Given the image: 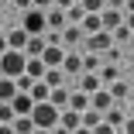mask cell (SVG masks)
<instances>
[{"label": "cell", "instance_id": "45", "mask_svg": "<svg viewBox=\"0 0 134 134\" xmlns=\"http://www.w3.org/2000/svg\"><path fill=\"white\" fill-rule=\"evenodd\" d=\"M124 10H131V14H134V0H127V7H124Z\"/></svg>", "mask_w": 134, "mask_h": 134}, {"label": "cell", "instance_id": "46", "mask_svg": "<svg viewBox=\"0 0 134 134\" xmlns=\"http://www.w3.org/2000/svg\"><path fill=\"white\" fill-rule=\"evenodd\" d=\"M35 134H52V131H45V127H35Z\"/></svg>", "mask_w": 134, "mask_h": 134}, {"label": "cell", "instance_id": "24", "mask_svg": "<svg viewBox=\"0 0 134 134\" xmlns=\"http://www.w3.org/2000/svg\"><path fill=\"white\" fill-rule=\"evenodd\" d=\"M14 131H17V134H35V120H31V114L14 117Z\"/></svg>", "mask_w": 134, "mask_h": 134}, {"label": "cell", "instance_id": "8", "mask_svg": "<svg viewBox=\"0 0 134 134\" xmlns=\"http://www.w3.org/2000/svg\"><path fill=\"white\" fill-rule=\"evenodd\" d=\"M90 100H93V110H100V114H107V110H110V107L117 103V100L110 96V90H107V86H103V90H96Z\"/></svg>", "mask_w": 134, "mask_h": 134}, {"label": "cell", "instance_id": "39", "mask_svg": "<svg viewBox=\"0 0 134 134\" xmlns=\"http://www.w3.org/2000/svg\"><path fill=\"white\" fill-rule=\"evenodd\" d=\"M79 0H55V7H62V10H69V7H76Z\"/></svg>", "mask_w": 134, "mask_h": 134}, {"label": "cell", "instance_id": "5", "mask_svg": "<svg viewBox=\"0 0 134 134\" xmlns=\"http://www.w3.org/2000/svg\"><path fill=\"white\" fill-rule=\"evenodd\" d=\"M41 62H45L48 69H62V62H65V48H62V45H45Z\"/></svg>", "mask_w": 134, "mask_h": 134}, {"label": "cell", "instance_id": "34", "mask_svg": "<svg viewBox=\"0 0 134 134\" xmlns=\"http://www.w3.org/2000/svg\"><path fill=\"white\" fill-rule=\"evenodd\" d=\"M103 59H107V62H110V65H117V62H120V48L114 45L110 52H103Z\"/></svg>", "mask_w": 134, "mask_h": 134}, {"label": "cell", "instance_id": "13", "mask_svg": "<svg viewBox=\"0 0 134 134\" xmlns=\"http://www.w3.org/2000/svg\"><path fill=\"white\" fill-rule=\"evenodd\" d=\"M28 31H24V28H14L10 35H7V48H14V52H24V45H28Z\"/></svg>", "mask_w": 134, "mask_h": 134}, {"label": "cell", "instance_id": "20", "mask_svg": "<svg viewBox=\"0 0 134 134\" xmlns=\"http://www.w3.org/2000/svg\"><path fill=\"white\" fill-rule=\"evenodd\" d=\"M48 103L59 107V110H65V107H69V90H65V86H55V90H52V96H48Z\"/></svg>", "mask_w": 134, "mask_h": 134}, {"label": "cell", "instance_id": "22", "mask_svg": "<svg viewBox=\"0 0 134 134\" xmlns=\"http://www.w3.org/2000/svg\"><path fill=\"white\" fill-rule=\"evenodd\" d=\"M31 96H35V103H45V100L52 96V86L45 83V79H38V83L31 86Z\"/></svg>", "mask_w": 134, "mask_h": 134}, {"label": "cell", "instance_id": "44", "mask_svg": "<svg viewBox=\"0 0 134 134\" xmlns=\"http://www.w3.org/2000/svg\"><path fill=\"white\" fill-rule=\"evenodd\" d=\"M72 134H93V127H76Z\"/></svg>", "mask_w": 134, "mask_h": 134}, {"label": "cell", "instance_id": "11", "mask_svg": "<svg viewBox=\"0 0 134 134\" xmlns=\"http://www.w3.org/2000/svg\"><path fill=\"white\" fill-rule=\"evenodd\" d=\"M62 41H65V45H79V41H86L83 24H65V28H62Z\"/></svg>", "mask_w": 134, "mask_h": 134}, {"label": "cell", "instance_id": "25", "mask_svg": "<svg viewBox=\"0 0 134 134\" xmlns=\"http://www.w3.org/2000/svg\"><path fill=\"white\" fill-rule=\"evenodd\" d=\"M45 83L55 90V86H65V69H48L45 72Z\"/></svg>", "mask_w": 134, "mask_h": 134}, {"label": "cell", "instance_id": "36", "mask_svg": "<svg viewBox=\"0 0 134 134\" xmlns=\"http://www.w3.org/2000/svg\"><path fill=\"white\" fill-rule=\"evenodd\" d=\"M31 4H35L38 10H52V7H55V0H31Z\"/></svg>", "mask_w": 134, "mask_h": 134}, {"label": "cell", "instance_id": "12", "mask_svg": "<svg viewBox=\"0 0 134 134\" xmlns=\"http://www.w3.org/2000/svg\"><path fill=\"white\" fill-rule=\"evenodd\" d=\"M45 35H31L28 38V45H24V55H28V59H41V52H45Z\"/></svg>", "mask_w": 134, "mask_h": 134}, {"label": "cell", "instance_id": "7", "mask_svg": "<svg viewBox=\"0 0 134 134\" xmlns=\"http://www.w3.org/2000/svg\"><path fill=\"white\" fill-rule=\"evenodd\" d=\"M79 90H83V93H96V90H103V79H100V72H83V76H79Z\"/></svg>", "mask_w": 134, "mask_h": 134}, {"label": "cell", "instance_id": "32", "mask_svg": "<svg viewBox=\"0 0 134 134\" xmlns=\"http://www.w3.org/2000/svg\"><path fill=\"white\" fill-rule=\"evenodd\" d=\"M93 134H120V131H117L114 124H107V120H100V124L93 127Z\"/></svg>", "mask_w": 134, "mask_h": 134}, {"label": "cell", "instance_id": "35", "mask_svg": "<svg viewBox=\"0 0 134 134\" xmlns=\"http://www.w3.org/2000/svg\"><path fill=\"white\" fill-rule=\"evenodd\" d=\"M10 4H14V10H21V14H24V10H28V7H35V4H31V0H10Z\"/></svg>", "mask_w": 134, "mask_h": 134}, {"label": "cell", "instance_id": "38", "mask_svg": "<svg viewBox=\"0 0 134 134\" xmlns=\"http://www.w3.org/2000/svg\"><path fill=\"white\" fill-rule=\"evenodd\" d=\"M107 7H114V10H124V7H127V0H107Z\"/></svg>", "mask_w": 134, "mask_h": 134}, {"label": "cell", "instance_id": "16", "mask_svg": "<svg viewBox=\"0 0 134 134\" xmlns=\"http://www.w3.org/2000/svg\"><path fill=\"white\" fill-rule=\"evenodd\" d=\"M62 69H65V76H83V55H69V52H65Z\"/></svg>", "mask_w": 134, "mask_h": 134}, {"label": "cell", "instance_id": "40", "mask_svg": "<svg viewBox=\"0 0 134 134\" xmlns=\"http://www.w3.org/2000/svg\"><path fill=\"white\" fill-rule=\"evenodd\" d=\"M124 24H127V28L134 31V14H131V10H124Z\"/></svg>", "mask_w": 134, "mask_h": 134}, {"label": "cell", "instance_id": "23", "mask_svg": "<svg viewBox=\"0 0 134 134\" xmlns=\"http://www.w3.org/2000/svg\"><path fill=\"white\" fill-rule=\"evenodd\" d=\"M103 120H107V124H114V127H117V131H120V127H124V120H127V117H124V114H120V107H117V103H114V107H110V110H107V114H103Z\"/></svg>", "mask_w": 134, "mask_h": 134}, {"label": "cell", "instance_id": "17", "mask_svg": "<svg viewBox=\"0 0 134 134\" xmlns=\"http://www.w3.org/2000/svg\"><path fill=\"white\" fill-rule=\"evenodd\" d=\"M103 69V55L100 52H86L83 55V72H100Z\"/></svg>", "mask_w": 134, "mask_h": 134}, {"label": "cell", "instance_id": "30", "mask_svg": "<svg viewBox=\"0 0 134 134\" xmlns=\"http://www.w3.org/2000/svg\"><path fill=\"white\" fill-rule=\"evenodd\" d=\"M79 4H83V10H86V14H100V10L107 7V0H79Z\"/></svg>", "mask_w": 134, "mask_h": 134}, {"label": "cell", "instance_id": "3", "mask_svg": "<svg viewBox=\"0 0 134 134\" xmlns=\"http://www.w3.org/2000/svg\"><path fill=\"white\" fill-rule=\"evenodd\" d=\"M21 28L28 31V35H45V31H48V17H45V10L28 7V10H24V17H21Z\"/></svg>", "mask_w": 134, "mask_h": 134}, {"label": "cell", "instance_id": "48", "mask_svg": "<svg viewBox=\"0 0 134 134\" xmlns=\"http://www.w3.org/2000/svg\"><path fill=\"white\" fill-rule=\"evenodd\" d=\"M0 24H4V14H0Z\"/></svg>", "mask_w": 134, "mask_h": 134}, {"label": "cell", "instance_id": "27", "mask_svg": "<svg viewBox=\"0 0 134 134\" xmlns=\"http://www.w3.org/2000/svg\"><path fill=\"white\" fill-rule=\"evenodd\" d=\"M83 17H86L83 4H76V7H69V10H65V21H69V24H83Z\"/></svg>", "mask_w": 134, "mask_h": 134}, {"label": "cell", "instance_id": "6", "mask_svg": "<svg viewBox=\"0 0 134 134\" xmlns=\"http://www.w3.org/2000/svg\"><path fill=\"white\" fill-rule=\"evenodd\" d=\"M10 107H14V114H17V117H24V114H31V110H35V96L17 90V96L10 100Z\"/></svg>", "mask_w": 134, "mask_h": 134}, {"label": "cell", "instance_id": "4", "mask_svg": "<svg viewBox=\"0 0 134 134\" xmlns=\"http://www.w3.org/2000/svg\"><path fill=\"white\" fill-rule=\"evenodd\" d=\"M86 48H90V52H100V55H103V52H110V48H114V31L103 28V31L90 35V38H86Z\"/></svg>", "mask_w": 134, "mask_h": 134}, {"label": "cell", "instance_id": "18", "mask_svg": "<svg viewBox=\"0 0 134 134\" xmlns=\"http://www.w3.org/2000/svg\"><path fill=\"white\" fill-rule=\"evenodd\" d=\"M59 124H62V127H69V131H76V127H83V114H79V110H62Z\"/></svg>", "mask_w": 134, "mask_h": 134}, {"label": "cell", "instance_id": "21", "mask_svg": "<svg viewBox=\"0 0 134 134\" xmlns=\"http://www.w3.org/2000/svg\"><path fill=\"white\" fill-rule=\"evenodd\" d=\"M83 31H86V38L96 35V31H103V17H100V14H86V17H83Z\"/></svg>", "mask_w": 134, "mask_h": 134}, {"label": "cell", "instance_id": "42", "mask_svg": "<svg viewBox=\"0 0 134 134\" xmlns=\"http://www.w3.org/2000/svg\"><path fill=\"white\" fill-rule=\"evenodd\" d=\"M52 134H72L69 127H62V124H55V127H52Z\"/></svg>", "mask_w": 134, "mask_h": 134}, {"label": "cell", "instance_id": "43", "mask_svg": "<svg viewBox=\"0 0 134 134\" xmlns=\"http://www.w3.org/2000/svg\"><path fill=\"white\" fill-rule=\"evenodd\" d=\"M7 52V35H0V55Z\"/></svg>", "mask_w": 134, "mask_h": 134}, {"label": "cell", "instance_id": "49", "mask_svg": "<svg viewBox=\"0 0 134 134\" xmlns=\"http://www.w3.org/2000/svg\"><path fill=\"white\" fill-rule=\"evenodd\" d=\"M131 117H134V107H131Z\"/></svg>", "mask_w": 134, "mask_h": 134}, {"label": "cell", "instance_id": "31", "mask_svg": "<svg viewBox=\"0 0 134 134\" xmlns=\"http://www.w3.org/2000/svg\"><path fill=\"white\" fill-rule=\"evenodd\" d=\"M14 117H17L14 107H10V103H0V124H14Z\"/></svg>", "mask_w": 134, "mask_h": 134}, {"label": "cell", "instance_id": "47", "mask_svg": "<svg viewBox=\"0 0 134 134\" xmlns=\"http://www.w3.org/2000/svg\"><path fill=\"white\" fill-rule=\"evenodd\" d=\"M4 4H10V0H0V7H4Z\"/></svg>", "mask_w": 134, "mask_h": 134}, {"label": "cell", "instance_id": "19", "mask_svg": "<svg viewBox=\"0 0 134 134\" xmlns=\"http://www.w3.org/2000/svg\"><path fill=\"white\" fill-rule=\"evenodd\" d=\"M24 72H28V76L35 79V83H38V79H45V72H48V65H45L41 59H28V65H24Z\"/></svg>", "mask_w": 134, "mask_h": 134}, {"label": "cell", "instance_id": "33", "mask_svg": "<svg viewBox=\"0 0 134 134\" xmlns=\"http://www.w3.org/2000/svg\"><path fill=\"white\" fill-rule=\"evenodd\" d=\"M131 35H134V31H131V28H127V24H120V28H117V31H114V41H127V38H131Z\"/></svg>", "mask_w": 134, "mask_h": 134}, {"label": "cell", "instance_id": "28", "mask_svg": "<svg viewBox=\"0 0 134 134\" xmlns=\"http://www.w3.org/2000/svg\"><path fill=\"white\" fill-rule=\"evenodd\" d=\"M107 90H110V96L120 103L124 96H127V83H124V79H117V83H110V86H107Z\"/></svg>", "mask_w": 134, "mask_h": 134}, {"label": "cell", "instance_id": "15", "mask_svg": "<svg viewBox=\"0 0 134 134\" xmlns=\"http://www.w3.org/2000/svg\"><path fill=\"white\" fill-rule=\"evenodd\" d=\"M14 96H17V83L10 76H0V103H10Z\"/></svg>", "mask_w": 134, "mask_h": 134}, {"label": "cell", "instance_id": "41", "mask_svg": "<svg viewBox=\"0 0 134 134\" xmlns=\"http://www.w3.org/2000/svg\"><path fill=\"white\" fill-rule=\"evenodd\" d=\"M0 134H17V131H14V124H0Z\"/></svg>", "mask_w": 134, "mask_h": 134}, {"label": "cell", "instance_id": "37", "mask_svg": "<svg viewBox=\"0 0 134 134\" xmlns=\"http://www.w3.org/2000/svg\"><path fill=\"white\" fill-rule=\"evenodd\" d=\"M120 134H134V117H127V120H124V127H120Z\"/></svg>", "mask_w": 134, "mask_h": 134}, {"label": "cell", "instance_id": "14", "mask_svg": "<svg viewBox=\"0 0 134 134\" xmlns=\"http://www.w3.org/2000/svg\"><path fill=\"white\" fill-rule=\"evenodd\" d=\"M45 17H48V28H52V31H62L65 24H69V21H65V10H62V7H52V10H45Z\"/></svg>", "mask_w": 134, "mask_h": 134}, {"label": "cell", "instance_id": "26", "mask_svg": "<svg viewBox=\"0 0 134 134\" xmlns=\"http://www.w3.org/2000/svg\"><path fill=\"white\" fill-rule=\"evenodd\" d=\"M100 79H103V86H110V83H117V79H120V72H117V65H110V62H107V65L100 69Z\"/></svg>", "mask_w": 134, "mask_h": 134}, {"label": "cell", "instance_id": "1", "mask_svg": "<svg viewBox=\"0 0 134 134\" xmlns=\"http://www.w3.org/2000/svg\"><path fill=\"white\" fill-rule=\"evenodd\" d=\"M24 65H28V55H24V52H14V48H7L4 55H0V76H10V79H17V76H24Z\"/></svg>", "mask_w": 134, "mask_h": 134}, {"label": "cell", "instance_id": "10", "mask_svg": "<svg viewBox=\"0 0 134 134\" xmlns=\"http://www.w3.org/2000/svg\"><path fill=\"white\" fill-rule=\"evenodd\" d=\"M100 17H103V28H107V31H117L120 24H124V14H120V10H114V7H103V10H100Z\"/></svg>", "mask_w": 134, "mask_h": 134}, {"label": "cell", "instance_id": "9", "mask_svg": "<svg viewBox=\"0 0 134 134\" xmlns=\"http://www.w3.org/2000/svg\"><path fill=\"white\" fill-rule=\"evenodd\" d=\"M90 107H93L90 93H83V90H76V93H69V107H65V110H79V114H83V110H90Z\"/></svg>", "mask_w": 134, "mask_h": 134}, {"label": "cell", "instance_id": "29", "mask_svg": "<svg viewBox=\"0 0 134 134\" xmlns=\"http://www.w3.org/2000/svg\"><path fill=\"white\" fill-rule=\"evenodd\" d=\"M100 120H103L100 110H93V107H90V110H83V127H96Z\"/></svg>", "mask_w": 134, "mask_h": 134}, {"label": "cell", "instance_id": "2", "mask_svg": "<svg viewBox=\"0 0 134 134\" xmlns=\"http://www.w3.org/2000/svg\"><path fill=\"white\" fill-rule=\"evenodd\" d=\"M59 117H62V110H59V107H52L48 100H45V103H35V110H31L35 127H45V131L55 127V124H59Z\"/></svg>", "mask_w": 134, "mask_h": 134}]
</instances>
